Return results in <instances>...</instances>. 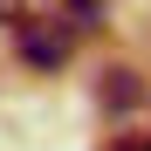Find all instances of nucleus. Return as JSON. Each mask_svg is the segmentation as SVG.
Returning <instances> with one entry per match:
<instances>
[{
    "label": "nucleus",
    "mask_w": 151,
    "mask_h": 151,
    "mask_svg": "<svg viewBox=\"0 0 151 151\" xmlns=\"http://www.w3.org/2000/svg\"><path fill=\"white\" fill-rule=\"evenodd\" d=\"M69 41H76V35L62 28V21H48V14H35L28 28H14V48H21L35 69H62V62H69Z\"/></svg>",
    "instance_id": "1"
},
{
    "label": "nucleus",
    "mask_w": 151,
    "mask_h": 151,
    "mask_svg": "<svg viewBox=\"0 0 151 151\" xmlns=\"http://www.w3.org/2000/svg\"><path fill=\"white\" fill-rule=\"evenodd\" d=\"M137 96H144V83H137V76H131V69H110V83H103V103H110V110H131Z\"/></svg>",
    "instance_id": "2"
},
{
    "label": "nucleus",
    "mask_w": 151,
    "mask_h": 151,
    "mask_svg": "<svg viewBox=\"0 0 151 151\" xmlns=\"http://www.w3.org/2000/svg\"><path fill=\"white\" fill-rule=\"evenodd\" d=\"M35 14H48V0H0V21L7 28H28Z\"/></svg>",
    "instance_id": "3"
},
{
    "label": "nucleus",
    "mask_w": 151,
    "mask_h": 151,
    "mask_svg": "<svg viewBox=\"0 0 151 151\" xmlns=\"http://www.w3.org/2000/svg\"><path fill=\"white\" fill-rule=\"evenodd\" d=\"M117 151H151V131H137V137H117Z\"/></svg>",
    "instance_id": "4"
}]
</instances>
